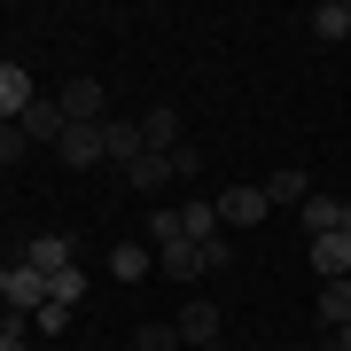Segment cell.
<instances>
[{"instance_id": "6da1fadb", "label": "cell", "mask_w": 351, "mask_h": 351, "mask_svg": "<svg viewBox=\"0 0 351 351\" xmlns=\"http://www.w3.org/2000/svg\"><path fill=\"white\" fill-rule=\"evenodd\" d=\"M172 328H180V343H188V351H219V328H226V313H219L211 297H188Z\"/></svg>"}, {"instance_id": "7a4b0ae2", "label": "cell", "mask_w": 351, "mask_h": 351, "mask_svg": "<svg viewBox=\"0 0 351 351\" xmlns=\"http://www.w3.org/2000/svg\"><path fill=\"white\" fill-rule=\"evenodd\" d=\"M47 297H55V274H39V265H8V304H0V313L32 320V313H39Z\"/></svg>"}, {"instance_id": "3957f363", "label": "cell", "mask_w": 351, "mask_h": 351, "mask_svg": "<svg viewBox=\"0 0 351 351\" xmlns=\"http://www.w3.org/2000/svg\"><path fill=\"white\" fill-rule=\"evenodd\" d=\"M16 133H24V141H32V149H55V141H63V133H71V117H63V101H55V94H39V101H32V110H24V117H16Z\"/></svg>"}, {"instance_id": "277c9868", "label": "cell", "mask_w": 351, "mask_h": 351, "mask_svg": "<svg viewBox=\"0 0 351 351\" xmlns=\"http://www.w3.org/2000/svg\"><path fill=\"white\" fill-rule=\"evenodd\" d=\"M32 101H39L32 71H24V63H0V125H16V117H24Z\"/></svg>"}, {"instance_id": "5b68a950", "label": "cell", "mask_w": 351, "mask_h": 351, "mask_svg": "<svg viewBox=\"0 0 351 351\" xmlns=\"http://www.w3.org/2000/svg\"><path fill=\"white\" fill-rule=\"evenodd\" d=\"M149 141H141V117H101V164H133Z\"/></svg>"}, {"instance_id": "8992f818", "label": "cell", "mask_w": 351, "mask_h": 351, "mask_svg": "<svg viewBox=\"0 0 351 351\" xmlns=\"http://www.w3.org/2000/svg\"><path fill=\"white\" fill-rule=\"evenodd\" d=\"M164 180H180V172H172V149H141V156L125 164V188H141V195H156Z\"/></svg>"}, {"instance_id": "52a82bcc", "label": "cell", "mask_w": 351, "mask_h": 351, "mask_svg": "<svg viewBox=\"0 0 351 351\" xmlns=\"http://www.w3.org/2000/svg\"><path fill=\"white\" fill-rule=\"evenodd\" d=\"M110 281H156V250H149V242H117V250H110Z\"/></svg>"}, {"instance_id": "ba28073f", "label": "cell", "mask_w": 351, "mask_h": 351, "mask_svg": "<svg viewBox=\"0 0 351 351\" xmlns=\"http://www.w3.org/2000/svg\"><path fill=\"white\" fill-rule=\"evenodd\" d=\"M55 101H63V117H71V125H101V78H71Z\"/></svg>"}, {"instance_id": "9c48e42d", "label": "cell", "mask_w": 351, "mask_h": 351, "mask_svg": "<svg viewBox=\"0 0 351 351\" xmlns=\"http://www.w3.org/2000/svg\"><path fill=\"white\" fill-rule=\"evenodd\" d=\"M274 203H265V188H226L219 195V226H258Z\"/></svg>"}, {"instance_id": "30bf717a", "label": "cell", "mask_w": 351, "mask_h": 351, "mask_svg": "<svg viewBox=\"0 0 351 351\" xmlns=\"http://www.w3.org/2000/svg\"><path fill=\"white\" fill-rule=\"evenodd\" d=\"M313 274L351 281V234H313Z\"/></svg>"}, {"instance_id": "8fae6325", "label": "cell", "mask_w": 351, "mask_h": 351, "mask_svg": "<svg viewBox=\"0 0 351 351\" xmlns=\"http://www.w3.org/2000/svg\"><path fill=\"white\" fill-rule=\"evenodd\" d=\"M258 188H265V203H274V211H297V203H304V195H313V180H304V172H297V164H281V172H274V180H258Z\"/></svg>"}, {"instance_id": "7c38bea8", "label": "cell", "mask_w": 351, "mask_h": 351, "mask_svg": "<svg viewBox=\"0 0 351 351\" xmlns=\"http://www.w3.org/2000/svg\"><path fill=\"white\" fill-rule=\"evenodd\" d=\"M304 32L328 39V47H336V39H351V0H320V8L304 16Z\"/></svg>"}, {"instance_id": "4fadbf2b", "label": "cell", "mask_w": 351, "mask_h": 351, "mask_svg": "<svg viewBox=\"0 0 351 351\" xmlns=\"http://www.w3.org/2000/svg\"><path fill=\"white\" fill-rule=\"evenodd\" d=\"M24 265H39V274H63V265H78V250H71V234H32Z\"/></svg>"}, {"instance_id": "5bb4252c", "label": "cell", "mask_w": 351, "mask_h": 351, "mask_svg": "<svg viewBox=\"0 0 351 351\" xmlns=\"http://www.w3.org/2000/svg\"><path fill=\"white\" fill-rule=\"evenodd\" d=\"M55 156L78 164V172H86V164H101V125H71L63 141H55Z\"/></svg>"}, {"instance_id": "9a60e30c", "label": "cell", "mask_w": 351, "mask_h": 351, "mask_svg": "<svg viewBox=\"0 0 351 351\" xmlns=\"http://www.w3.org/2000/svg\"><path fill=\"white\" fill-rule=\"evenodd\" d=\"M141 141H149V149H180V110L172 101H156V110L141 117Z\"/></svg>"}, {"instance_id": "2e32d148", "label": "cell", "mask_w": 351, "mask_h": 351, "mask_svg": "<svg viewBox=\"0 0 351 351\" xmlns=\"http://www.w3.org/2000/svg\"><path fill=\"white\" fill-rule=\"evenodd\" d=\"M156 274L164 281H195L203 265H195V242H172V250H156Z\"/></svg>"}, {"instance_id": "e0dca14e", "label": "cell", "mask_w": 351, "mask_h": 351, "mask_svg": "<svg viewBox=\"0 0 351 351\" xmlns=\"http://www.w3.org/2000/svg\"><path fill=\"white\" fill-rule=\"evenodd\" d=\"M320 320L328 328H351V281H320Z\"/></svg>"}, {"instance_id": "ac0fdd59", "label": "cell", "mask_w": 351, "mask_h": 351, "mask_svg": "<svg viewBox=\"0 0 351 351\" xmlns=\"http://www.w3.org/2000/svg\"><path fill=\"white\" fill-rule=\"evenodd\" d=\"M180 219H188V242H211V234H226V226H219V203H180Z\"/></svg>"}, {"instance_id": "d6986e66", "label": "cell", "mask_w": 351, "mask_h": 351, "mask_svg": "<svg viewBox=\"0 0 351 351\" xmlns=\"http://www.w3.org/2000/svg\"><path fill=\"white\" fill-rule=\"evenodd\" d=\"M172 242H188V219L180 211H149V250H172Z\"/></svg>"}, {"instance_id": "ffe728a7", "label": "cell", "mask_w": 351, "mask_h": 351, "mask_svg": "<svg viewBox=\"0 0 351 351\" xmlns=\"http://www.w3.org/2000/svg\"><path fill=\"white\" fill-rule=\"evenodd\" d=\"M86 289H94V281L78 274V265H63V274H55V297H47V304H71V313H78V304H86Z\"/></svg>"}, {"instance_id": "44dd1931", "label": "cell", "mask_w": 351, "mask_h": 351, "mask_svg": "<svg viewBox=\"0 0 351 351\" xmlns=\"http://www.w3.org/2000/svg\"><path fill=\"white\" fill-rule=\"evenodd\" d=\"M133 351H180V328H172V320H149V328H133Z\"/></svg>"}, {"instance_id": "7402d4cb", "label": "cell", "mask_w": 351, "mask_h": 351, "mask_svg": "<svg viewBox=\"0 0 351 351\" xmlns=\"http://www.w3.org/2000/svg\"><path fill=\"white\" fill-rule=\"evenodd\" d=\"M32 328H39V336H71V304H39Z\"/></svg>"}, {"instance_id": "603a6c76", "label": "cell", "mask_w": 351, "mask_h": 351, "mask_svg": "<svg viewBox=\"0 0 351 351\" xmlns=\"http://www.w3.org/2000/svg\"><path fill=\"white\" fill-rule=\"evenodd\" d=\"M195 265H203V274H226V234H211V242H195Z\"/></svg>"}, {"instance_id": "cb8c5ba5", "label": "cell", "mask_w": 351, "mask_h": 351, "mask_svg": "<svg viewBox=\"0 0 351 351\" xmlns=\"http://www.w3.org/2000/svg\"><path fill=\"white\" fill-rule=\"evenodd\" d=\"M24 149H32L24 133H16V125H0V164H16V156H24Z\"/></svg>"}, {"instance_id": "d4e9b609", "label": "cell", "mask_w": 351, "mask_h": 351, "mask_svg": "<svg viewBox=\"0 0 351 351\" xmlns=\"http://www.w3.org/2000/svg\"><path fill=\"white\" fill-rule=\"evenodd\" d=\"M0 304H8V265H0Z\"/></svg>"}, {"instance_id": "484cf974", "label": "cell", "mask_w": 351, "mask_h": 351, "mask_svg": "<svg viewBox=\"0 0 351 351\" xmlns=\"http://www.w3.org/2000/svg\"><path fill=\"white\" fill-rule=\"evenodd\" d=\"M78 351H86V343H78Z\"/></svg>"}, {"instance_id": "4316f807", "label": "cell", "mask_w": 351, "mask_h": 351, "mask_svg": "<svg viewBox=\"0 0 351 351\" xmlns=\"http://www.w3.org/2000/svg\"><path fill=\"white\" fill-rule=\"evenodd\" d=\"M320 351H328V343H320Z\"/></svg>"}]
</instances>
